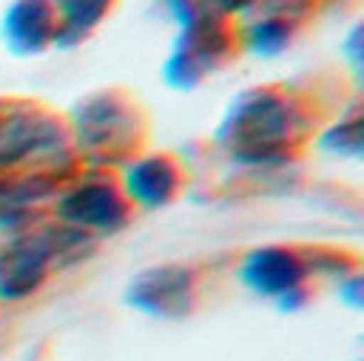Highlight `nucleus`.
<instances>
[{
    "label": "nucleus",
    "mask_w": 364,
    "mask_h": 361,
    "mask_svg": "<svg viewBox=\"0 0 364 361\" xmlns=\"http://www.w3.org/2000/svg\"><path fill=\"white\" fill-rule=\"evenodd\" d=\"M250 279L262 291H278V288L294 285V266L282 253H259L250 262Z\"/></svg>",
    "instance_id": "1"
}]
</instances>
